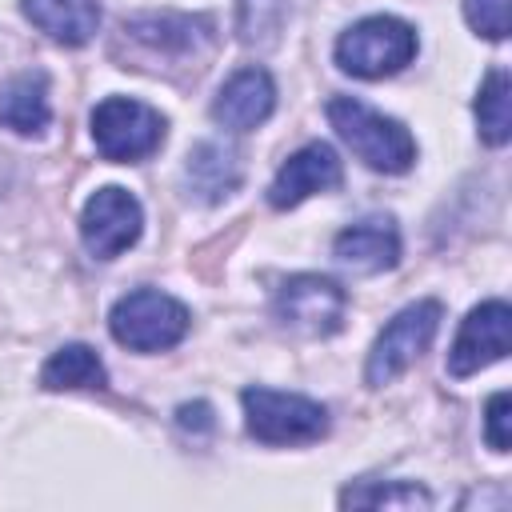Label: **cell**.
I'll list each match as a JSON object with an SVG mask.
<instances>
[{"label":"cell","instance_id":"cell-14","mask_svg":"<svg viewBox=\"0 0 512 512\" xmlns=\"http://www.w3.org/2000/svg\"><path fill=\"white\" fill-rule=\"evenodd\" d=\"M240 180H244L240 156L220 140H200L184 160V188L200 204H220L240 188Z\"/></svg>","mask_w":512,"mask_h":512},{"label":"cell","instance_id":"cell-20","mask_svg":"<svg viewBox=\"0 0 512 512\" xmlns=\"http://www.w3.org/2000/svg\"><path fill=\"white\" fill-rule=\"evenodd\" d=\"M340 508H432V496L408 480H396V484L360 480L340 492Z\"/></svg>","mask_w":512,"mask_h":512},{"label":"cell","instance_id":"cell-11","mask_svg":"<svg viewBox=\"0 0 512 512\" xmlns=\"http://www.w3.org/2000/svg\"><path fill=\"white\" fill-rule=\"evenodd\" d=\"M340 156L328 148V144H304L300 152H292L284 164H280V172H276V180L268 184V204L276 208V212H284V208H296L300 200H308V196H316V192H328V188H340Z\"/></svg>","mask_w":512,"mask_h":512},{"label":"cell","instance_id":"cell-22","mask_svg":"<svg viewBox=\"0 0 512 512\" xmlns=\"http://www.w3.org/2000/svg\"><path fill=\"white\" fill-rule=\"evenodd\" d=\"M508 420H512V396L508 392H496L488 400V412H484V440H488L492 452H508L512 448Z\"/></svg>","mask_w":512,"mask_h":512},{"label":"cell","instance_id":"cell-5","mask_svg":"<svg viewBox=\"0 0 512 512\" xmlns=\"http://www.w3.org/2000/svg\"><path fill=\"white\" fill-rule=\"evenodd\" d=\"M244 424L260 444H312L328 432V408L276 388H244Z\"/></svg>","mask_w":512,"mask_h":512},{"label":"cell","instance_id":"cell-2","mask_svg":"<svg viewBox=\"0 0 512 512\" xmlns=\"http://www.w3.org/2000/svg\"><path fill=\"white\" fill-rule=\"evenodd\" d=\"M324 112H328V124L336 128V136L372 172L400 176L416 164V140L400 120H392V116H384V112H376V108H368L364 100H352V96H332Z\"/></svg>","mask_w":512,"mask_h":512},{"label":"cell","instance_id":"cell-17","mask_svg":"<svg viewBox=\"0 0 512 512\" xmlns=\"http://www.w3.org/2000/svg\"><path fill=\"white\" fill-rule=\"evenodd\" d=\"M40 384L48 392H64V388H104L108 372L100 364V356L88 344H64L56 348L44 368H40Z\"/></svg>","mask_w":512,"mask_h":512},{"label":"cell","instance_id":"cell-4","mask_svg":"<svg viewBox=\"0 0 512 512\" xmlns=\"http://www.w3.org/2000/svg\"><path fill=\"white\" fill-rule=\"evenodd\" d=\"M188 324H192L188 308L160 288H136V292L120 296L108 312L112 340L132 352H164L184 340Z\"/></svg>","mask_w":512,"mask_h":512},{"label":"cell","instance_id":"cell-6","mask_svg":"<svg viewBox=\"0 0 512 512\" xmlns=\"http://www.w3.org/2000/svg\"><path fill=\"white\" fill-rule=\"evenodd\" d=\"M164 116L132 96H108L92 108V140L104 160L136 164L152 156L164 140Z\"/></svg>","mask_w":512,"mask_h":512},{"label":"cell","instance_id":"cell-16","mask_svg":"<svg viewBox=\"0 0 512 512\" xmlns=\"http://www.w3.org/2000/svg\"><path fill=\"white\" fill-rule=\"evenodd\" d=\"M48 120H52V104H48L44 72H20L0 84V124L4 128L32 136V132H44Z\"/></svg>","mask_w":512,"mask_h":512},{"label":"cell","instance_id":"cell-15","mask_svg":"<svg viewBox=\"0 0 512 512\" xmlns=\"http://www.w3.org/2000/svg\"><path fill=\"white\" fill-rule=\"evenodd\" d=\"M24 16L56 44L80 48L100 28V0H20Z\"/></svg>","mask_w":512,"mask_h":512},{"label":"cell","instance_id":"cell-21","mask_svg":"<svg viewBox=\"0 0 512 512\" xmlns=\"http://www.w3.org/2000/svg\"><path fill=\"white\" fill-rule=\"evenodd\" d=\"M464 20L484 40L508 36V0H464Z\"/></svg>","mask_w":512,"mask_h":512},{"label":"cell","instance_id":"cell-19","mask_svg":"<svg viewBox=\"0 0 512 512\" xmlns=\"http://www.w3.org/2000/svg\"><path fill=\"white\" fill-rule=\"evenodd\" d=\"M288 0H236V36L244 48H272L280 40Z\"/></svg>","mask_w":512,"mask_h":512},{"label":"cell","instance_id":"cell-18","mask_svg":"<svg viewBox=\"0 0 512 512\" xmlns=\"http://www.w3.org/2000/svg\"><path fill=\"white\" fill-rule=\"evenodd\" d=\"M476 124L488 148H504L512 136V80L508 68H492L476 92Z\"/></svg>","mask_w":512,"mask_h":512},{"label":"cell","instance_id":"cell-7","mask_svg":"<svg viewBox=\"0 0 512 512\" xmlns=\"http://www.w3.org/2000/svg\"><path fill=\"white\" fill-rule=\"evenodd\" d=\"M436 328H440V304H436V300H416V304L400 308V312L384 324V332L376 336V344H372V352H368V364H364V380H368L372 388L392 384V380L432 344Z\"/></svg>","mask_w":512,"mask_h":512},{"label":"cell","instance_id":"cell-13","mask_svg":"<svg viewBox=\"0 0 512 512\" xmlns=\"http://www.w3.org/2000/svg\"><path fill=\"white\" fill-rule=\"evenodd\" d=\"M332 256L352 268V272H388L396 268L400 260V232H396V220L392 216H368V220H356L348 228L336 232L332 240Z\"/></svg>","mask_w":512,"mask_h":512},{"label":"cell","instance_id":"cell-1","mask_svg":"<svg viewBox=\"0 0 512 512\" xmlns=\"http://www.w3.org/2000/svg\"><path fill=\"white\" fill-rule=\"evenodd\" d=\"M116 44H128L124 68H200L216 44L208 16L192 12H136L120 20Z\"/></svg>","mask_w":512,"mask_h":512},{"label":"cell","instance_id":"cell-10","mask_svg":"<svg viewBox=\"0 0 512 512\" xmlns=\"http://www.w3.org/2000/svg\"><path fill=\"white\" fill-rule=\"evenodd\" d=\"M508 320H512V312H508L504 300L476 304L464 316V324H460V332L448 348V376L464 380V376L504 360L508 356Z\"/></svg>","mask_w":512,"mask_h":512},{"label":"cell","instance_id":"cell-9","mask_svg":"<svg viewBox=\"0 0 512 512\" xmlns=\"http://www.w3.org/2000/svg\"><path fill=\"white\" fill-rule=\"evenodd\" d=\"M140 228H144V208L120 184L96 188L80 212V240L96 260H116L124 248L140 240Z\"/></svg>","mask_w":512,"mask_h":512},{"label":"cell","instance_id":"cell-8","mask_svg":"<svg viewBox=\"0 0 512 512\" xmlns=\"http://www.w3.org/2000/svg\"><path fill=\"white\" fill-rule=\"evenodd\" d=\"M344 308H348L344 288L336 280L312 276V272L288 276L272 300L276 320L300 336H332L344 324Z\"/></svg>","mask_w":512,"mask_h":512},{"label":"cell","instance_id":"cell-3","mask_svg":"<svg viewBox=\"0 0 512 512\" xmlns=\"http://www.w3.org/2000/svg\"><path fill=\"white\" fill-rule=\"evenodd\" d=\"M420 40L416 28L400 16H364L336 40V64L340 72L356 80H384L412 64Z\"/></svg>","mask_w":512,"mask_h":512},{"label":"cell","instance_id":"cell-23","mask_svg":"<svg viewBox=\"0 0 512 512\" xmlns=\"http://www.w3.org/2000/svg\"><path fill=\"white\" fill-rule=\"evenodd\" d=\"M176 424H180V428H212V408H208L204 400L180 404V408H176Z\"/></svg>","mask_w":512,"mask_h":512},{"label":"cell","instance_id":"cell-12","mask_svg":"<svg viewBox=\"0 0 512 512\" xmlns=\"http://www.w3.org/2000/svg\"><path fill=\"white\" fill-rule=\"evenodd\" d=\"M276 108V84L264 68L248 64L240 72H232L224 80V88L212 100V120L228 132H252L256 124H264Z\"/></svg>","mask_w":512,"mask_h":512}]
</instances>
